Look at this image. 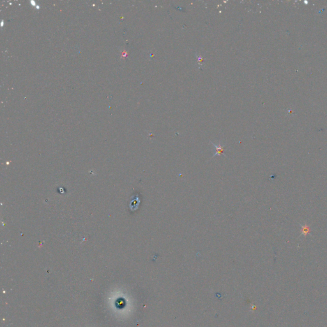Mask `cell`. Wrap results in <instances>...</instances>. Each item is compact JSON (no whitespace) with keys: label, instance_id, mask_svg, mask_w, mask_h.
Wrapping results in <instances>:
<instances>
[{"label":"cell","instance_id":"cell-1","mask_svg":"<svg viewBox=\"0 0 327 327\" xmlns=\"http://www.w3.org/2000/svg\"><path fill=\"white\" fill-rule=\"evenodd\" d=\"M211 144L215 146V150H216V152H215V153L214 155V157H215V155H217L223 154L224 146H222L221 144H215L214 143H211Z\"/></svg>","mask_w":327,"mask_h":327},{"label":"cell","instance_id":"cell-2","mask_svg":"<svg viewBox=\"0 0 327 327\" xmlns=\"http://www.w3.org/2000/svg\"><path fill=\"white\" fill-rule=\"evenodd\" d=\"M197 61H198L199 64H200V65H202V63H203V58H202V56H198V57H197Z\"/></svg>","mask_w":327,"mask_h":327}]
</instances>
